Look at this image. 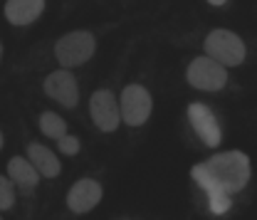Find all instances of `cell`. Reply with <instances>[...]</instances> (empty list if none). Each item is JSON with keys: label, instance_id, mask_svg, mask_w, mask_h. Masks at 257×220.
<instances>
[{"label": "cell", "instance_id": "obj_4", "mask_svg": "<svg viewBox=\"0 0 257 220\" xmlns=\"http://www.w3.org/2000/svg\"><path fill=\"white\" fill-rule=\"evenodd\" d=\"M186 79L200 92H220L227 84V67L210 57H195L186 69Z\"/></svg>", "mask_w": 257, "mask_h": 220}, {"label": "cell", "instance_id": "obj_16", "mask_svg": "<svg viewBox=\"0 0 257 220\" xmlns=\"http://www.w3.org/2000/svg\"><path fill=\"white\" fill-rule=\"evenodd\" d=\"M57 149H60V154H62V156H77V154H79V149H82V144H79V139H77V136L67 134L64 139L57 141Z\"/></svg>", "mask_w": 257, "mask_h": 220}, {"label": "cell", "instance_id": "obj_5", "mask_svg": "<svg viewBox=\"0 0 257 220\" xmlns=\"http://www.w3.org/2000/svg\"><path fill=\"white\" fill-rule=\"evenodd\" d=\"M119 104H121V119L128 126H144L154 112V99L141 84H126L119 96Z\"/></svg>", "mask_w": 257, "mask_h": 220}, {"label": "cell", "instance_id": "obj_3", "mask_svg": "<svg viewBox=\"0 0 257 220\" xmlns=\"http://www.w3.org/2000/svg\"><path fill=\"white\" fill-rule=\"evenodd\" d=\"M203 47H205V57L220 62L223 67H237L245 62V55H247L242 37L232 30H213L205 37Z\"/></svg>", "mask_w": 257, "mask_h": 220}, {"label": "cell", "instance_id": "obj_7", "mask_svg": "<svg viewBox=\"0 0 257 220\" xmlns=\"http://www.w3.org/2000/svg\"><path fill=\"white\" fill-rule=\"evenodd\" d=\"M188 122H191L193 131L198 134V139L208 149H218V144L223 141V131H220V124L208 104H203V101L188 104Z\"/></svg>", "mask_w": 257, "mask_h": 220}, {"label": "cell", "instance_id": "obj_11", "mask_svg": "<svg viewBox=\"0 0 257 220\" xmlns=\"http://www.w3.org/2000/svg\"><path fill=\"white\" fill-rule=\"evenodd\" d=\"M28 158L32 161V166L37 168V173L45 176V178H57V176L62 173L60 158L55 156L52 149H47V146H42V144H30V146H28Z\"/></svg>", "mask_w": 257, "mask_h": 220}, {"label": "cell", "instance_id": "obj_14", "mask_svg": "<svg viewBox=\"0 0 257 220\" xmlns=\"http://www.w3.org/2000/svg\"><path fill=\"white\" fill-rule=\"evenodd\" d=\"M230 205H232V198H230L227 193H208V208H210L213 215H223V213H227Z\"/></svg>", "mask_w": 257, "mask_h": 220}, {"label": "cell", "instance_id": "obj_6", "mask_svg": "<svg viewBox=\"0 0 257 220\" xmlns=\"http://www.w3.org/2000/svg\"><path fill=\"white\" fill-rule=\"evenodd\" d=\"M89 114H92V122L99 131L104 134H111L119 129V122L121 119V104L119 99L114 96V92L109 89H96L92 99H89Z\"/></svg>", "mask_w": 257, "mask_h": 220}, {"label": "cell", "instance_id": "obj_8", "mask_svg": "<svg viewBox=\"0 0 257 220\" xmlns=\"http://www.w3.org/2000/svg\"><path fill=\"white\" fill-rule=\"evenodd\" d=\"M45 94L55 101H60L67 109H74L79 104V84H77V77L69 72V69H57V72H50L45 77V84H42Z\"/></svg>", "mask_w": 257, "mask_h": 220}, {"label": "cell", "instance_id": "obj_2", "mask_svg": "<svg viewBox=\"0 0 257 220\" xmlns=\"http://www.w3.org/2000/svg\"><path fill=\"white\" fill-rule=\"evenodd\" d=\"M96 40L89 30H74L67 32L55 45V60L62 64V69H74L82 67L94 57Z\"/></svg>", "mask_w": 257, "mask_h": 220}, {"label": "cell", "instance_id": "obj_12", "mask_svg": "<svg viewBox=\"0 0 257 220\" xmlns=\"http://www.w3.org/2000/svg\"><path fill=\"white\" fill-rule=\"evenodd\" d=\"M15 186L20 188H35L37 181H40V173L37 168L32 166L30 158H23V156H15L8 161V173H5Z\"/></svg>", "mask_w": 257, "mask_h": 220}, {"label": "cell", "instance_id": "obj_1", "mask_svg": "<svg viewBox=\"0 0 257 220\" xmlns=\"http://www.w3.org/2000/svg\"><path fill=\"white\" fill-rule=\"evenodd\" d=\"M250 156L245 151H223L191 168V178L205 193H240L250 183Z\"/></svg>", "mask_w": 257, "mask_h": 220}, {"label": "cell", "instance_id": "obj_9", "mask_svg": "<svg viewBox=\"0 0 257 220\" xmlns=\"http://www.w3.org/2000/svg\"><path fill=\"white\" fill-rule=\"evenodd\" d=\"M101 198H104V188H101L99 181L79 178L67 193V208L72 213H77V215H84V213L94 210L96 205L101 203Z\"/></svg>", "mask_w": 257, "mask_h": 220}, {"label": "cell", "instance_id": "obj_10", "mask_svg": "<svg viewBox=\"0 0 257 220\" xmlns=\"http://www.w3.org/2000/svg\"><path fill=\"white\" fill-rule=\"evenodd\" d=\"M3 13L10 25L23 28V25H32L45 13V3L42 0H8L3 5Z\"/></svg>", "mask_w": 257, "mask_h": 220}, {"label": "cell", "instance_id": "obj_15", "mask_svg": "<svg viewBox=\"0 0 257 220\" xmlns=\"http://www.w3.org/2000/svg\"><path fill=\"white\" fill-rule=\"evenodd\" d=\"M13 203H15V183L8 176H3L0 178V210H10Z\"/></svg>", "mask_w": 257, "mask_h": 220}, {"label": "cell", "instance_id": "obj_13", "mask_svg": "<svg viewBox=\"0 0 257 220\" xmlns=\"http://www.w3.org/2000/svg\"><path fill=\"white\" fill-rule=\"evenodd\" d=\"M40 131L55 141H60L67 136V122L55 112H42L40 114Z\"/></svg>", "mask_w": 257, "mask_h": 220}]
</instances>
